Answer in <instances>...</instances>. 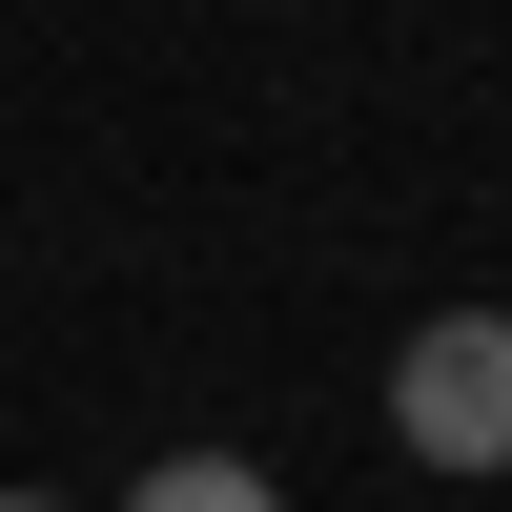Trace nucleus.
Returning a JSON list of instances; mask_svg holds the SVG:
<instances>
[{
    "mask_svg": "<svg viewBox=\"0 0 512 512\" xmlns=\"http://www.w3.org/2000/svg\"><path fill=\"white\" fill-rule=\"evenodd\" d=\"M123 512H287V492H267V472H246V451H164V472H144V492H123Z\"/></svg>",
    "mask_w": 512,
    "mask_h": 512,
    "instance_id": "f03ea898",
    "label": "nucleus"
},
{
    "mask_svg": "<svg viewBox=\"0 0 512 512\" xmlns=\"http://www.w3.org/2000/svg\"><path fill=\"white\" fill-rule=\"evenodd\" d=\"M390 451L410 472H512V308H431L390 349Z\"/></svg>",
    "mask_w": 512,
    "mask_h": 512,
    "instance_id": "f257e3e1",
    "label": "nucleus"
},
{
    "mask_svg": "<svg viewBox=\"0 0 512 512\" xmlns=\"http://www.w3.org/2000/svg\"><path fill=\"white\" fill-rule=\"evenodd\" d=\"M0 512H62V492H0Z\"/></svg>",
    "mask_w": 512,
    "mask_h": 512,
    "instance_id": "7ed1b4c3",
    "label": "nucleus"
}]
</instances>
